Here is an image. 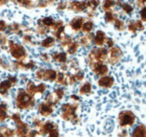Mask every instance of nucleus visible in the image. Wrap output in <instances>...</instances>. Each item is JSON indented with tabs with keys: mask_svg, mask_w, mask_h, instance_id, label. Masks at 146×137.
Wrapping results in <instances>:
<instances>
[{
	"mask_svg": "<svg viewBox=\"0 0 146 137\" xmlns=\"http://www.w3.org/2000/svg\"><path fill=\"white\" fill-rule=\"evenodd\" d=\"M141 17H142L143 20L146 21V7H144L141 11Z\"/></svg>",
	"mask_w": 146,
	"mask_h": 137,
	"instance_id": "f03ea898",
	"label": "nucleus"
},
{
	"mask_svg": "<svg viewBox=\"0 0 146 137\" xmlns=\"http://www.w3.org/2000/svg\"><path fill=\"white\" fill-rule=\"evenodd\" d=\"M135 137H146V128L141 126L140 128H137L135 131Z\"/></svg>",
	"mask_w": 146,
	"mask_h": 137,
	"instance_id": "f257e3e1",
	"label": "nucleus"
}]
</instances>
